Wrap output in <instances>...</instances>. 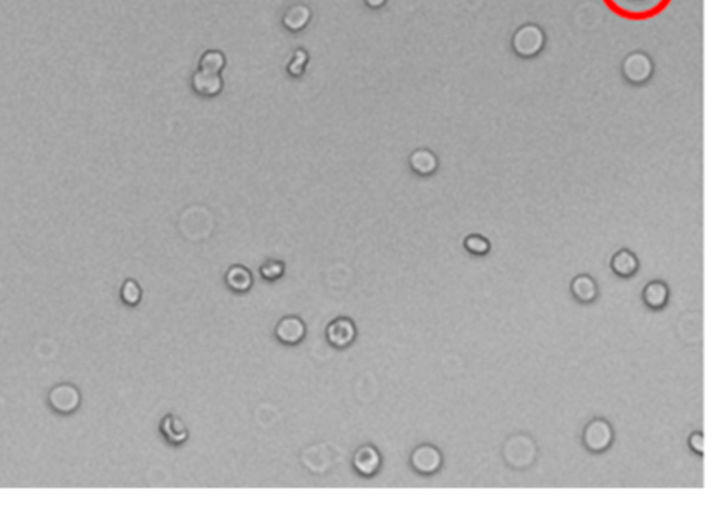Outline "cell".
Returning a JSON list of instances; mask_svg holds the SVG:
<instances>
[{
	"label": "cell",
	"mask_w": 720,
	"mask_h": 510,
	"mask_svg": "<svg viewBox=\"0 0 720 510\" xmlns=\"http://www.w3.org/2000/svg\"><path fill=\"white\" fill-rule=\"evenodd\" d=\"M673 0H604L605 6L626 20H649L661 15Z\"/></svg>",
	"instance_id": "1"
},
{
	"label": "cell",
	"mask_w": 720,
	"mask_h": 510,
	"mask_svg": "<svg viewBox=\"0 0 720 510\" xmlns=\"http://www.w3.org/2000/svg\"><path fill=\"white\" fill-rule=\"evenodd\" d=\"M512 46L518 57L523 60L534 58L543 50L545 34L534 24L523 26L515 33L512 38Z\"/></svg>",
	"instance_id": "2"
},
{
	"label": "cell",
	"mask_w": 720,
	"mask_h": 510,
	"mask_svg": "<svg viewBox=\"0 0 720 510\" xmlns=\"http://www.w3.org/2000/svg\"><path fill=\"white\" fill-rule=\"evenodd\" d=\"M654 66L651 60L643 53H633L628 55L622 64V73L625 79L636 86L644 84L653 76Z\"/></svg>",
	"instance_id": "3"
},
{
	"label": "cell",
	"mask_w": 720,
	"mask_h": 510,
	"mask_svg": "<svg viewBox=\"0 0 720 510\" xmlns=\"http://www.w3.org/2000/svg\"><path fill=\"white\" fill-rule=\"evenodd\" d=\"M356 338L355 323L349 318H337L326 328L328 342L337 349H345L353 343Z\"/></svg>",
	"instance_id": "4"
},
{
	"label": "cell",
	"mask_w": 720,
	"mask_h": 510,
	"mask_svg": "<svg viewBox=\"0 0 720 510\" xmlns=\"http://www.w3.org/2000/svg\"><path fill=\"white\" fill-rule=\"evenodd\" d=\"M274 334L276 338L284 345H297L306 336V325L299 316H284L276 325Z\"/></svg>",
	"instance_id": "5"
},
{
	"label": "cell",
	"mask_w": 720,
	"mask_h": 510,
	"mask_svg": "<svg viewBox=\"0 0 720 510\" xmlns=\"http://www.w3.org/2000/svg\"><path fill=\"white\" fill-rule=\"evenodd\" d=\"M411 464L418 473L432 474L441 467L442 455L435 447L425 444L414 450L411 455Z\"/></svg>",
	"instance_id": "6"
},
{
	"label": "cell",
	"mask_w": 720,
	"mask_h": 510,
	"mask_svg": "<svg viewBox=\"0 0 720 510\" xmlns=\"http://www.w3.org/2000/svg\"><path fill=\"white\" fill-rule=\"evenodd\" d=\"M612 429L605 421L591 422L584 432V443L591 451H602L612 441Z\"/></svg>",
	"instance_id": "7"
},
{
	"label": "cell",
	"mask_w": 720,
	"mask_h": 510,
	"mask_svg": "<svg viewBox=\"0 0 720 510\" xmlns=\"http://www.w3.org/2000/svg\"><path fill=\"white\" fill-rule=\"evenodd\" d=\"M381 464L380 453L373 446H362L356 450L353 455V467L355 470L366 477L374 475Z\"/></svg>",
	"instance_id": "8"
},
{
	"label": "cell",
	"mask_w": 720,
	"mask_h": 510,
	"mask_svg": "<svg viewBox=\"0 0 720 510\" xmlns=\"http://www.w3.org/2000/svg\"><path fill=\"white\" fill-rule=\"evenodd\" d=\"M51 403L55 410L62 412V413H69L73 409H76V406L79 403V395L72 387L61 385L53 391Z\"/></svg>",
	"instance_id": "9"
},
{
	"label": "cell",
	"mask_w": 720,
	"mask_h": 510,
	"mask_svg": "<svg viewBox=\"0 0 720 510\" xmlns=\"http://www.w3.org/2000/svg\"><path fill=\"white\" fill-rule=\"evenodd\" d=\"M225 282L232 291L247 293L254 284V278L248 268L243 266H232L225 275Z\"/></svg>",
	"instance_id": "10"
},
{
	"label": "cell",
	"mask_w": 720,
	"mask_h": 510,
	"mask_svg": "<svg viewBox=\"0 0 720 510\" xmlns=\"http://www.w3.org/2000/svg\"><path fill=\"white\" fill-rule=\"evenodd\" d=\"M193 87L203 96H216L222 89V80L218 73H210L200 69L193 76Z\"/></svg>",
	"instance_id": "11"
},
{
	"label": "cell",
	"mask_w": 720,
	"mask_h": 510,
	"mask_svg": "<svg viewBox=\"0 0 720 510\" xmlns=\"http://www.w3.org/2000/svg\"><path fill=\"white\" fill-rule=\"evenodd\" d=\"M410 165L415 173L421 176H429L437 172L438 159L434 152L428 149H416L410 158Z\"/></svg>",
	"instance_id": "12"
},
{
	"label": "cell",
	"mask_w": 720,
	"mask_h": 510,
	"mask_svg": "<svg viewBox=\"0 0 720 510\" xmlns=\"http://www.w3.org/2000/svg\"><path fill=\"white\" fill-rule=\"evenodd\" d=\"M162 433L166 436L168 441L173 444H182L188 437L186 425L182 422L180 417L173 415H168L162 421Z\"/></svg>",
	"instance_id": "13"
},
{
	"label": "cell",
	"mask_w": 720,
	"mask_h": 510,
	"mask_svg": "<svg viewBox=\"0 0 720 510\" xmlns=\"http://www.w3.org/2000/svg\"><path fill=\"white\" fill-rule=\"evenodd\" d=\"M611 266H612V270H613L617 275H620V277H629V275H632V274L636 273V270H638V267H639V263H638L636 256H635L632 252H629V251H626V249H623V251H619V252L612 257V263H611Z\"/></svg>",
	"instance_id": "14"
},
{
	"label": "cell",
	"mask_w": 720,
	"mask_h": 510,
	"mask_svg": "<svg viewBox=\"0 0 720 510\" xmlns=\"http://www.w3.org/2000/svg\"><path fill=\"white\" fill-rule=\"evenodd\" d=\"M572 294L583 302H590L597 297V286L588 275H579L571 286Z\"/></svg>",
	"instance_id": "15"
},
{
	"label": "cell",
	"mask_w": 720,
	"mask_h": 510,
	"mask_svg": "<svg viewBox=\"0 0 720 510\" xmlns=\"http://www.w3.org/2000/svg\"><path fill=\"white\" fill-rule=\"evenodd\" d=\"M667 297H668V290H667L665 284H662L660 282L650 283L643 291L644 302L651 308H661L665 304Z\"/></svg>",
	"instance_id": "16"
},
{
	"label": "cell",
	"mask_w": 720,
	"mask_h": 510,
	"mask_svg": "<svg viewBox=\"0 0 720 510\" xmlns=\"http://www.w3.org/2000/svg\"><path fill=\"white\" fill-rule=\"evenodd\" d=\"M224 65H225V58L221 53H217V51L207 53L202 58V62H200L202 71H206L210 73H220V71L224 68Z\"/></svg>",
	"instance_id": "17"
},
{
	"label": "cell",
	"mask_w": 720,
	"mask_h": 510,
	"mask_svg": "<svg viewBox=\"0 0 720 510\" xmlns=\"http://www.w3.org/2000/svg\"><path fill=\"white\" fill-rule=\"evenodd\" d=\"M464 248H466L470 253H473V255L483 256V255L489 253V251H490V242H489L486 238L480 237V235H470V237H467L466 241H464Z\"/></svg>",
	"instance_id": "18"
},
{
	"label": "cell",
	"mask_w": 720,
	"mask_h": 510,
	"mask_svg": "<svg viewBox=\"0 0 720 510\" xmlns=\"http://www.w3.org/2000/svg\"><path fill=\"white\" fill-rule=\"evenodd\" d=\"M284 273V264L279 260H267L261 267V274L266 280H276Z\"/></svg>",
	"instance_id": "19"
},
{
	"label": "cell",
	"mask_w": 720,
	"mask_h": 510,
	"mask_svg": "<svg viewBox=\"0 0 720 510\" xmlns=\"http://www.w3.org/2000/svg\"><path fill=\"white\" fill-rule=\"evenodd\" d=\"M139 298H141V290L137 286V283L127 282L123 287V300L130 305H135L139 301Z\"/></svg>",
	"instance_id": "20"
},
{
	"label": "cell",
	"mask_w": 720,
	"mask_h": 510,
	"mask_svg": "<svg viewBox=\"0 0 720 510\" xmlns=\"http://www.w3.org/2000/svg\"><path fill=\"white\" fill-rule=\"evenodd\" d=\"M306 62H307V54L304 51H297L295 54V58H293V62L289 65V72L293 75V76H300L304 71V66H306Z\"/></svg>",
	"instance_id": "21"
},
{
	"label": "cell",
	"mask_w": 720,
	"mask_h": 510,
	"mask_svg": "<svg viewBox=\"0 0 720 510\" xmlns=\"http://www.w3.org/2000/svg\"><path fill=\"white\" fill-rule=\"evenodd\" d=\"M690 446L692 447L694 451H696V453H702V451H703V437H702V435H699V433H694V435L691 436V439H690Z\"/></svg>",
	"instance_id": "22"
},
{
	"label": "cell",
	"mask_w": 720,
	"mask_h": 510,
	"mask_svg": "<svg viewBox=\"0 0 720 510\" xmlns=\"http://www.w3.org/2000/svg\"><path fill=\"white\" fill-rule=\"evenodd\" d=\"M367 2H369V5H370V6H373V8H377V6L383 5V2H384V0H367Z\"/></svg>",
	"instance_id": "23"
}]
</instances>
